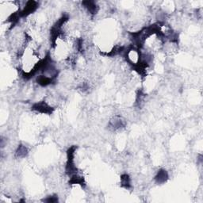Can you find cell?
Returning a JSON list of instances; mask_svg holds the SVG:
<instances>
[{"instance_id":"obj_1","label":"cell","mask_w":203,"mask_h":203,"mask_svg":"<svg viewBox=\"0 0 203 203\" xmlns=\"http://www.w3.org/2000/svg\"><path fill=\"white\" fill-rule=\"evenodd\" d=\"M167 178V174L166 171H160L158 173V175L156 176V179L157 181L159 183H163V182L166 181Z\"/></svg>"}]
</instances>
